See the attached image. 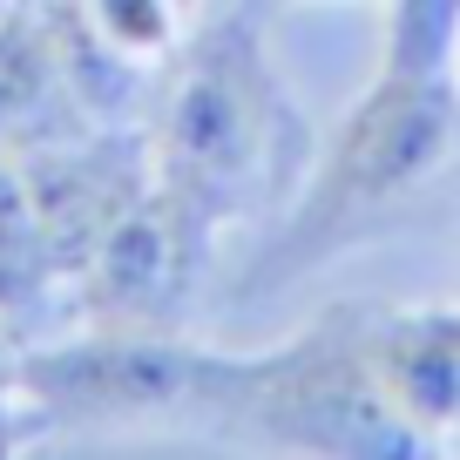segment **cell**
Wrapping results in <instances>:
<instances>
[{
	"mask_svg": "<svg viewBox=\"0 0 460 460\" xmlns=\"http://www.w3.org/2000/svg\"><path fill=\"white\" fill-rule=\"evenodd\" d=\"M271 7H305V0H271Z\"/></svg>",
	"mask_w": 460,
	"mask_h": 460,
	"instance_id": "10",
	"label": "cell"
},
{
	"mask_svg": "<svg viewBox=\"0 0 460 460\" xmlns=\"http://www.w3.org/2000/svg\"><path fill=\"white\" fill-rule=\"evenodd\" d=\"M366 345L393 413L420 440L440 447L460 433V305H386L366 325Z\"/></svg>",
	"mask_w": 460,
	"mask_h": 460,
	"instance_id": "6",
	"label": "cell"
},
{
	"mask_svg": "<svg viewBox=\"0 0 460 460\" xmlns=\"http://www.w3.org/2000/svg\"><path fill=\"white\" fill-rule=\"evenodd\" d=\"M433 190H460V88L454 75H386L373 68L366 95L312 149L285 230L244 278V291H278L332 264L339 251L386 237L420 217Z\"/></svg>",
	"mask_w": 460,
	"mask_h": 460,
	"instance_id": "1",
	"label": "cell"
},
{
	"mask_svg": "<svg viewBox=\"0 0 460 460\" xmlns=\"http://www.w3.org/2000/svg\"><path fill=\"white\" fill-rule=\"evenodd\" d=\"M460 61V0H386V75H454Z\"/></svg>",
	"mask_w": 460,
	"mask_h": 460,
	"instance_id": "8",
	"label": "cell"
},
{
	"mask_svg": "<svg viewBox=\"0 0 460 460\" xmlns=\"http://www.w3.org/2000/svg\"><path fill=\"white\" fill-rule=\"evenodd\" d=\"M176 7H190V0H176Z\"/></svg>",
	"mask_w": 460,
	"mask_h": 460,
	"instance_id": "11",
	"label": "cell"
},
{
	"mask_svg": "<svg viewBox=\"0 0 460 460\" xmlns=\"http://www.w3.org/2000/svg\"><path fill=\"white\" fill-rule=\"evenodd\" d=\"M217 230L197 224L163 183H149L129 210L115 217L88 244L68 298L95 325H136V332H170L176 305L190 298V278L203 271Z\"/></svg>",
	"mask_w": 460,
	"mask_h": 460,
	"instance_id": "5",
	"label": "cell"
},
{
	"mask_svg": "<svg viewBox=\"0 0 460 460\" xmlns=\"http://www.w3.org/2000/svg\"><path fill=\"white\" fill-rule=\"evenodd\" d=\"M75 122L88 115L68 88L41 0H7L0 7V156H34L48 143H68Z\"/></svg>",
	"mask_w": 460,
	"mask_h": 460,
	"instance_id": "7",
	"label": "cell"
},
{
	"mask_svg": "<svg viewBox=\"0 0 460 460\" xmlns=\"http://www.w3.org/2000/svg\"><path fill=\"white\" fill-rule=\"evenodd\" d=\"M312 149V129L271 75L244 7L176 41V68L149 122V163L197 224L224 230L237 217H258L291 190V176H305Z\"/></svg>",
	"mask_w": 460,
	"mask_h": 460,
	"instance_id": "2",
	"label": "cell"
},
{
	"mask_svg": "<svg viewBox=\"0 0 460 460\" xmlns=\"http://www.w3.org/2000/svg\"><path fill=\"white\" fill-rule=\"evenodd\" d=\"M14 366H21V332L0 318V400H14Z\"/></svg>",
	"mask_w": 460,
	"mask_h": 460,
	"instance_id": "9",
	"label": "cell"
},
{
	"mask_svg": "<svg viewBox=\"0 0 460 460\" xmlns=\"http://www.w3.org/2000/svg\"><path fill=\"white\" fill-rule=\"evenodd\" d=\"M224 352L176 332L95 325L68 345L21 352L14 393L41 413V427H122V420H210Z\"/></svg>",
	"mask_w": 460,
	"mask_h": 460,
	"instance_id": "4",
	"label": "cell"
},
{
	"mask_svg": "<svg viewBox=\"0 0 460 460\" xmlns=\"http://www.w3.org/2000/svg\"><path fill=\"white\" fill-rule=\"evenodd\" d=\"M373 305H325L298 339L224 359L210 420L285 454H427L373 373Z\"/></svg>",
	"mask_w": 460,
	"mask_h": 460,
	"instance_id": "3",
	"label": "cell"
},
{
	"mask_svg": "<svg viewBox=\"0 0 460 460\" xmlns=\"http://www.w3.org/2000/svg\"><path fill=\"white\" fill-rule=\"evenodd\" d=\"M0 7H7V0H0Z\"/></svg>",
	"mask_w": 460,
	"mask_h": 460,
	"instance_id": "12",
	"label": "cell"
}]
</instances>
